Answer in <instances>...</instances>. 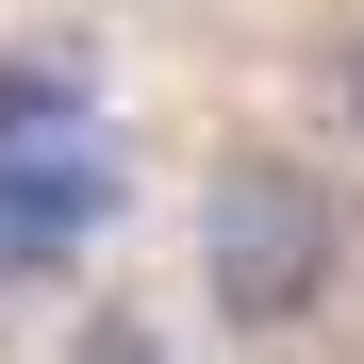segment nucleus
I'll return each mask as SVG.
<instances>
[{"instance_id": "obj_3", "label": "nucleus", "mask_w": 364, "mask_h": 364, "mask_svg": "<svg viewBox=\"0 0 364 364\" xmlns=\"http://www.w3.org/2000/svg\"><path fill=\"white\" fill-rule=\"evenodd\" d=\"M67 364H166V331L133 315V298H83V331H67Z\"/></svg>"}, {"instance_id": "obj_1", "label": "nucleus", "mask_w": 364, "mask_h": 364, "mask_svg": "<svg viewBox=\"0 0 364 364\" xmlns=\"http://www.w3.org/2000/svg\"><path fill=\"white\" fill-rule=\"evenodd\" d=\"M348 282V199L298 149H215L199 166V298L215 331H298Z\"/></svg>"}, {"instance_id": "obj_2", "label": "nucleus", "mask_w": 364, "mask_h": 364, "mask_svg": "<svg viewBox=\"0 0 364 364\" xmlns=\"http://www.w3.org/2000/svg\"><path fill=\"white\" fill-rule=\"evenodd\" d=\"M50 149H100V67L83 50H0V166H50Z\"/></svg>"}, {"instance_id": "obj_4", "label": "nucleus", "mask_w": 364, "mask_h": 364, "mask_svg": "<svg viewBox=\"0 0 364 364\" xmlns=\"http://www.w3.org/2000/svg\"><path fill=\"white\" fill-rule=\"evenodd\" d=\"M331 116H348V149H364V33L331 50Z\"/></svg>"}]
</instances>
